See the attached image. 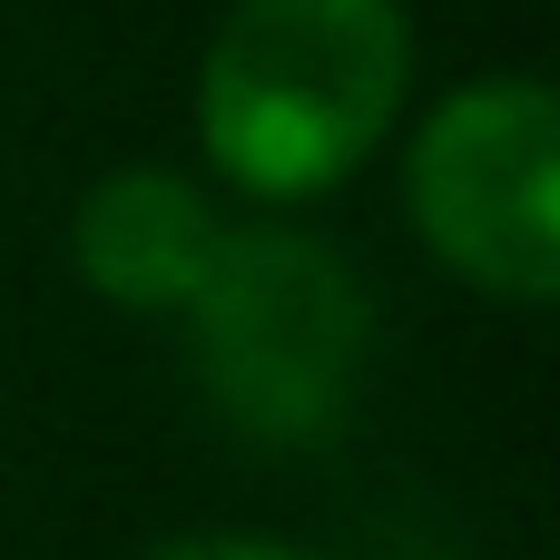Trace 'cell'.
Returning <instances> with one entry per match:
<instances>
[{
  "instance_id": "6da1fadb",
  "label": "cell",
  "mask_w": 560,
  "mask_h": 560,
  "mask_svg": "<svg viewBox=\"0 0 560 560\" xmlns=\"http://www.w3.org/2000/svg\"><path fill=\"white\" fill-rule=\"evenodd\" d=\"M404 89V0H236L197 59V148L246 197H325L394 138Z\"/></svg>"
},
{
  "instance_id": "7a4b0ae2",
  "label": "cell",
  "mask_w": 560,
  "mask_h": 560,
  "mask_svg": "<svg viewBox=\"0 0 560 560\" xmlns=\"http://www.w3.org/2000/svg\"><path fill=\"white\" fill-rule=\"evenodd\" d=\"M187 364L246 443H325L364 394L374 295L305 226H226L207 285L187 295Z\"/></svg>"
},
{
  "instance_id": "3957f363",
  "label": "cell",
  "mask_w": 560,
  "mask_h": 560,
  "mask_svg": "<svg viewBox=\"0 0 560 560\" xmlns=\"http://www.w3.org/2000/svg\"><path fill=\"white\" fill-rule=\"evenodd\" d=\"M404 197H413L423 246L463 285L502 305L560 295V98L541 79L453 89L413 128Z\"/></svg>"
},
{
  "instance_id": "277c9868",
  "label": "cell",
  "mask_w": 560,
  "mask_h": 560,
  "mask_svg": "<svg viewBox=\"0 0 560 560\" xmlns=\"http://www.w3.org/2000/svg\"><path fill=\"white\" fill-rule=\"evenodd\" d=\"M226 246V217L177 167H108L69 217V266L128 315H187Z\"/></svg>"
},
{
  "instance_id": "5b68a950",
  "label": "cell",
  "mask_w": 560,
  "mask_h": 560,
  "mask_svg": "<svg viewBox=\"0 0 560 560\" xmlns=\"http://www.w3.org/2000/svg\"><path fill=\"white\" fill-rule=\"evenodd\" d=\"M148 560H305L295 541H266V532H197V541H167Z\"/></svg>"
}]
</instances>
